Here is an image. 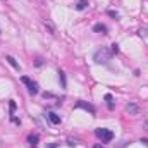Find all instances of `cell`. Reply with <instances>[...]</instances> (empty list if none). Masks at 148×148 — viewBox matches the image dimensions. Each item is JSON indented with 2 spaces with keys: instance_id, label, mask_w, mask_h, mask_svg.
I'll return each instance as SVG.
<instances>
[{
  "instance_id": "5bb4252c",
  "label": "cell",
  "mask_w": 148,
  "mask_h": 148,
  "mask_svg": "<svg viewBox=\"0 0 148 148\" xmlns=\"http://www.w3.org/2000/svg\"><path fill=\"white\" fill-rule=\"evenodd\" d=\"M107 14H109V16H110V17H114V19H117V17H119V14H117V12H115V10H109V12H107Z\"/></svg>"
},
{
  "instance_id": "277c9868",
  "label": "cell",
  "mask_w": 148,
  "mask_h": 148,
  "mask_svg": "<svg viewBox=\"0 0 148 148\" xmlns=\"http://www.w3.org/2000/svg\"><path fill=\"white\" fill-rule=\"evenodd\" d=\"M76 107H77V109H84V110L90 112V114H95V107H93V105H90V103H86V102H83V100H81V102H77V103H76Z\"/></svg>"
},
{
  "instance_id": "3957f363",
  "label": "cell",
  "mask_w": 148,
  "mask_h": 148,
  "mask_svg": "<svg viewBox=\"0 0 148 148\" xmlns=\"http://www.w3.org/2000/svg\"><path fill=\"white\" fill-rule=\"evenodd\" d=\"M21 81L28 86V91H29L31 95H36V93H38V83H36V81L29 79L28 76H23V77H21Z\"/></svg>"
},
{
  "instance_id": "9c48e42d",
  "label": "cell",
  "mask_w": 148,
  "mask_h": 148,
  "mask_svg": "<svg viewBox=\"0 0 148 148\" xmlns=\"http://www.w3.org/2000/svg\"><path fill=\"white\" fill-rule=\"evenodd\" d=\"M28 141H29L31 147H36L38 145V134H29L28 136Z\"/></svg>"
},
{
  "instance_id": "8992f818",
  "label": "cell",
  "mask_w": 148,
  "mask_h": 148,
  "mask_svg": "<svg viewBox=\"0 0 148 148\" xmlns=\"http://www.w3.org/2000/svg\"><path fill=\"white\" fill-rule=\"evenodd\" d=\"M47 117H48V121H50L52 124H55V126H57V124H60V115H57L55 112H48V114H47Z\"/></svg>"
},
{
  "instance_id": "7c38bea8",
  "label": "cell",
  "mask_w": 148,
  "mask_h": 148,
  "mask_svg": "<svg viewBox=\"0 0 148 148\" xmlns=\"http://www.w3.org/2000/svg\"><path fill=\"white\" fill-rule=\"evenodd\" d=\"M105 100L109 102V103H107V107H109L110 110H114V103H112V95H110V93H107V95H105Z\"/></svg>"
},
{
  "instance_id": "ffe728a7",
  "label": "cell",
  "mask_w": 148,
  "mask_h": 148,
  "mask_svg": "<svg viewBox=\"0 0 148 148\" xmlns=\"http://www.w3.org/2000/svg\"><path fill=\"white\" fill-rule=\"evenodd\" d=\"M33 148H36V147H33Z\"/></svg>"
},
{
  "instance_id": "30bf717a",
  "label": "cell",
  "mask_w": 148,
  "mask_h": 148,
  "mask_svg": "<svg viewBox=\"0 0 148 148\" xmlns=\"http://www.w3.org/2000/svg\"><path fill=\"white\" fill-rule=\"evenodd\" d=\"M86 7H88V2H86V0H79V2L76 3V9H77V10H84Z\"/></svg>"
},
{
  "instance_id": "d6986e66",
  "label": "cell",
  "mask_w": 148,
  "mask_h": 148,
  "mask_svg": "<svg viewBox=\"0 0 148 148\" xmlns=\"http://www.w3.org/2000/svg\"><path fill=\"white\" fill-rule=\"evenodd\" d=\"M145 127H147V129H148V122H145Z\"/></svg>"
},
{
  "instance_id": "4fadbf2b",
  "label": "cell",
  "mask_w": 148,
  "mask_h": 148,
  "mask_svg": "<svg viewBox=\"0 0 148 148\" xmlns=\"http://www.w3.org/2000/svg\"><path fill=\"white\" fill-rule=\"evenodd\" d=\"M110 47H112V48H110L112 55H114V53H119V45H117V43H112Z\"/></svg>"
},
{
  "instance_id": "8fae6325",
  "label": "cell",
  "mask_w": 148,
  "mask_h": 148,
  "mask_svg": "<svg viewBox=\"0 0 148 148\" xmlns=\"http://www.w3.org/2000/svg\"><path fill=\"white\" fill-rule=\"evenodd\" d=\"M59 77H60L62 88H66V86H67V81H66V74H64V71H60V69H59Z\"/></svg>"
},
{
  "instance_id": "ac0fdd59",
  "label": "cell",
  "mask_w": 148,
  "mask_h": 148,
  "mask_svg": "<svg viewBox=\"0 0 148 148\" xmlns=\"http://www.w3.org/2000/svg\"><path fill=\"white\" fill-rule=\"evenodd\" d=\"M93 148H103V147H102L100 143H97V145H95V147H93Z\"/></svg>"
},
{
  "instance_id": "7a4b0ae2",
  "label": "cell",
  "mask_w": 148,
  "mask_h": 148,
  "mask_svg": "<svg viewBox=\"0 0 148 148\" xmlns=\"http://www.w3.org/2000/svg\"><path fill=\"white\" fill-rule=\"evenodd\" d=\"M95 134H97V138L102 143H110L112 140H114V133H112L110 129H107V127H97Z\"/></svg>"
},
{
  "instance_id": "9a60e30c",
  "label": "cell",
  "mask_w": 148,
  "mask_h": 148,
  "mask_svg": "<svg viewBox=\"0 0 148 148\" xmlns=\"http://www.w3.org/2000/svg\"><path fill=\"white\" fill-rule=\"evenodd\" d=\"M67 141H69V143H67L69 147H76V145H77V140H73V138H69Z\"/></svg>"
},
{
  "instance_id": "5b68a950",
  "label": "cell",
  "mask_w": 148,
  "mask_h": 148,
  "mask_svg": "<svg viewBox=\"0 0 148 148\" xmlns=\"http://www.w3.org/2000/svg\"><path fill=\"white\" fill-rule=\"evenodd\" d=\"M93 31H95V33H100V35H107V26L102 24V23H97V24L93 26Z\"/></svg>"
},
{
  "instance_id": "ba28073f",
  "label": "cell",
  "mask_w": 148,
  "mask_h": 148,
  "mask_svg": "<svg viewBox=\"0 0 148 148\" xmlns=\"http://www.w3.org/2000/svg\"><path fill=\"white\" fill-rule=\"evenodd\" d=\"M7 62H9V64H10V66H12L14 69H17V71H19V64L16 62V59H14L12 55H7Z\"/></svg>"
},
{
  "instance_id": "52a82bcc",
  "label": "cell",
  "mask_w": 148,
  "mask_h": 148,
  "mask_svg": "<svg viewBox=\"0 0 148 148\" xmlns=\"http://www.w3.org/2000/svg\"><path fill=\"white\" fill-rule=\"evenodd\" d=\"M126 110L129 112V114H133V115H138L140 114V107L136 103H127L126 105Z\"/></svg>"
},
{
  "instance_id": "e0dca14e",
  "label": "cell",
  "mask_w": 148,
  "mask_h": 148,
  "mask_svg": "<svg viewBox=\"0 0 148 148\" xmlns=\"http://www.w3.org/2000/svg\"><path fill=\"white\" fill-rule=\"evenodd\" d=\"M141 143H143V145H147V147H148V140H141Z\"/></svg>"
},
{
  "instance_id": "2e32d148",
  "label": "cell",
  "mask_w": 148,
  "mask_h": 148,
  "mask_svg": "<svg viewBox=\"0 0 148 148\" xmlns=\"http://www.w3.org/2000/svg\"><path fill=\"white\" fill-rule=\"evenodd\" d=\"M14 110H16V102L10 100V114H14Z\"/></svg>"
},
{
  "instance_id": "6da1fadb",
  "label": "cell",
  "mask_w": 148,
  "mask_h": 148,
  "mask_svg": "<svg viewBox=\"0 0 148 148\" xmlns=\"http://www.w3.org/2000/svg\"><path fill=\"white\" fill-rule=\"evenodd\" d=\"M110 59H112V52L109 48H105V47L98 48V50L95 52V55H93V60H95L97 64H109Z\"/></svg>"
}]
</instances>
